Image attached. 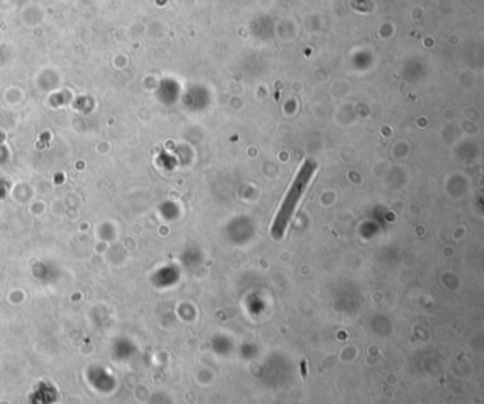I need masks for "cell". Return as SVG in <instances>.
<instances>
[{"label":"cell","mask_w":484,"mask_h":404,"mask_svg":"<svg viewBox=\"0 0 484 404\" xmlns=\"http://www.w3.org/2000/svg\"><path fill=\"white\" fill-rule=\"evenodd\" d=\"M318 170V163L313 159H306L300 167L297 169L294 179L291 180L289 186V190L285 191L283 200L278 206V210L272 224V237L274 240H281L289 230L290 223L294 217L295 211L298 210L301 200L308 186L313 182L315 173Z\"/></svg>","instance_id":"6da1fadb"}]
</instances>
